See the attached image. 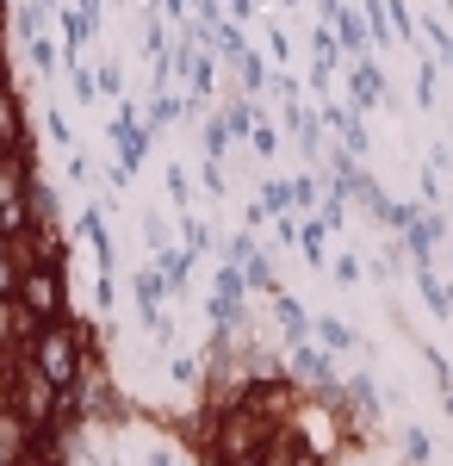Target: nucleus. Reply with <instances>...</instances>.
<instances>
[{"label": "nucleus", "mask_w": 453, "mask_h": 466, "mask_svg": "<svg viewBox=\"0 0 453 466\" xmlns=\"http://www.w3.org/2000/svg\"><path fill=\"white\" fill-rule=\"evenodd\" d=\"M25 360H32V367H44V380H50V386L75 392V386H81V373H87L81 329H75L69 318H63V323H37V336H32V349H25Z\"/></svg>", "instance_id": "f257e3e1"}, {"label": "nucleus", "mask_w": 453, "mask_h": 466, "mask_svg": "<svg viewBox=\"0 0 453 466\" xmlns=\"http://www.w3.org/2000/svg\"><path fill=\"white\" fill-rule=\"evenodd\" d=\"M6 404H13V410H19L37 435H44V430H56L63 386H50V380H44V367H32V360L19 355V360H13V373H6Z\"/></svg>", "instance_id": "f03ea898"}, {"label": "nucleus", "mask_w": 453, "mask_h": 466, "mask_svg": "<svg viewBox=\"0 0 453 466\" xmlns=\"http://www.w3.org/2000/svg\"><path fill=\"white\" fill-rule=\"evenodd\" d=\"M32 237V168L25 156H0V243Z\"/></svg>", "instance_id": "7ed1b4c3"}, {"label": "nucleus", "mask_w": 453, "mask_h": 466, "mask_svg": "<svg viewBox=\"0 0 453 466\" xmlns=\"http://www.w3.org/2000/svg\"><path fill=\"white\" fill-rule=\"evenodd\" d=\"M19 305H25L37 323H63V311H69V268L32 261L25 280H19Z\"/></svg>", "instance_id": "20e7f679"}, {"label": "nucleus", "mask_w": 453, "mask_h": 466, "mask_svg": "<svg viewBox=\"0 0 453 466\" xmlns=\"http://www.w3.org/2000/svg\"><path fill=\"white\" fill-rule=\"evenodd\" d=\"M32 448H37V430L0 398V466H25L32 461Z\"/></svg>", "instance_id": "39448f33"}, {"label": "nucleus", "mask_w": 453, "mask_h": 466, "mask_svg": "<svg viewBox=\"0 0 453 466\" xmlns=\"http://www.w3.org/2000/svg\"><path fill=\"white\" fill-rule=\"evenodd\" d=\"M379 100H391V87H385L379 63H373V56L348 63V106H354V112H367V106H379Z\"/></svg>", "instance_id": "423d86ee"}, {"label": "nucleus", "mask_w": 453, "mask_h": 466, "mask_svg": "<svg viewBox=\"0 0 453 466\" xmlns=\"http://www.w3.org/2000/svg\"><path fill=\"white\" fill-rule=\"evenodd\" d=\"M323 125H329V131L342 137V149H348V156H367V144H373V137H367V125H360V112H354L348 100L323 106Z\"/></svg>", "instance_id": "0eeeda50"}, {"label": "nucleus", "mask_w": 453, "mask_h": 466, "mask_svg": "<svg viewBox=\"0 0 453 466\" xmlns=\"http://www.w3.org/2000/svg\"><path fill=\"white\" fill-rule=\"evenodd\" d=\"M286 367H292L298 380H311L317 392H329V398H336V367H329V355H323V349H311V342H298Z\"/></svg>", "instance_id": "6e6552de"}, {"label": "nucleus", "mask_w": 453, "mask_h": 466, "mask_svg": "<svg viewBox=\"0 0 453 466\" xmlns=\"http://www.w3.org/2000/svg\"><path fill=\"white\" fill-rule=\"evenodd\" d=\"M75 237L100 255V274H112V230H106V206H87V212L75 218Z\"/></svg>", "instance_id": "1a4fd4ad"}, {"label": "nucleus", "mask_w": 453, "mask_h": 466, "mask_svg": "<svg viewBox=\"0 0 453 466\" xmlns=\"http://www.w3.org/2000/svg\"><path fill=\"white\" fill-rule=\"evenodd\" d=\"M329 25H336V37H342V56H348V63H360V56L373 50V32H367V13H354V6H342V13H336Z\"/></svg>", "instance_id": "9d476101"}, {"label": "nucleus", "mask_w": 453, "mask_h": 466, "mask_svg": "<svg viewBox=\"0 0 453 466\" xmlns=\"http://www.w3.org/2000/svg\"><path fill=\"white\" fill-rule=\"evenodd\" d=\"M25 106H19V87L0 100V156H25Z\"/></svg>", "instance_id": "9b49d317"}, {"label": "nucleus", "mask_w": 453, "mask_h": 466, "mask_svg": "<svg viewBox=\"0 0 453 466\" xmlns=\"http://www.w3.org/2000/svg\"><path fill=\"white\" fill-rule=\"evenodd\" d=\"M274 318H279V329H286V342H292V349L317 336V318L298 305V299H292V292H279V299H274Z\"/></svg>", "instance_id": "f8f14e48"}, {"label": "nucleus", "mask_w": 453, "mask_h": 466, "mask_svg": "<svg viewBox=\"0 0 453 466\" xmlns=\"http://www.w3.org/2000/svg\"><path fill=\"white\" fill-rule=\"evenodd\" d=\"M56 19H63V44H69V56H81V50L100 37V19H94V13H81V6H63Z\"/></svg>", "instance_id": "ddd939ff"}, {"label": "nucleus", "mask_w": 453, "mask_h": 466, "mask_svg": "<svg viewBox=\"0 0 453 466\" xmlns=\"http://www.w3.org/2000/svg\"><path fill=\"white\" fill-rule=\"evenodd\" d=\"M143 118H149L156 131H168V125H180V118H186V100H175L168 87H149V94H143Z\"/></svg>", "instance_id": "4468645a"}, {"label": "nucleus", "mask_w": 453, "mask_h": 466, "mask_svg": "<svg viewBox=\"0 0 453 466\" xmlns=\"http://www.w3.org/2000/svg\"><path fill=\"white\" fill-rule=\"evenodd\" d=\"M217 118H224V125H230V137H255V131H261V106H255V100H248V94H230V100H224V112H217Z\"/></svg>", "instance_id": "2eb2a0df"}, {"label": "nucleus", "mask_w": 453, "mask_h": 466, "mask_svg": "<svg viewBox=\"0 0 453 466\" xmlns=\"http://www.w3.org/2000/svg\"><path fill=\"white\" fill-rule=\"evenodd\" d=\"M417 292H422V305H428V311H435L441 323L453 318V287L441 280V274H435V268H417Z\"/></svg>", "instance_id": "dca6fc26"}, {"label": "nucleus", "mask_w": 453, "mask_h": 466, "mask_svg": "<svg viewBox=\"0 0 453 466\" xmlns=\"http://www.w3.org/2000/svg\"><path fill=\"white\" fill-rule=\"evenodd\" d=\"M317 342H323V355H354L360 349L354 323H342V318H317Z\"/></svg>", "instance_id": "f3484780"}, {"label": "nucleus", "mask_w": 453, "mask_h": 466, "mask_svg": "<svg viewBox=\"0 0 453 466\" xmlns=\"http://www.w3.org/2000/svg\"><path fill=\"white\" fill-rule=\"evenodd\" d=\"M206 50H217V56H224V63L237 69V63L248 56V37H243V25H237V19H224V25L211 32V44H206Z\"/></svg>", "instance_id": "a211bd4d"}, {"label": "nucleus", "mask_w": 453, "mask_h": 466, "mask_svg": "<svg viewBox=\"0 0 453 466\" xmlns=\"http://www.w3.org/2000/svg\"><path fill=\"white\" fill-rule=\"evenodd\" d=\"M298 255L317 261V268L329 261V224H323V218H305V230H298Z\"/></svg>", "instance_id": "6ab92c4d"}, {"label": "nucleus", "mask_w": 453, "mask_h": 466, "mask_svg": "<svg viewBox=\"0 0 453 466\" xmlns=\"http://www.w3.org/2000/svg\"><path fill=\"white\" fill-rule=\"evenodd\" d=\"M156 268L168 274V292H193V287H186V280H193V255H186V249H162V255H156Z\"/></svg>", "instance_id": "aec40b11"}, {"label": "nucleus", "mask_w": 453, "mask_h": 466, "mask_svg": "<svg viewBox=\"0 0 453 466\" xmlns=\"http://www.w3.org/2000/svg\"><path fill=\"white\" fill-rule=\"evenodd\" d=\"M237 75H243V94H248V100L274 87V75H267V56H261V50H248L243 63H237Z\"/></svg>", "instance_id": "412c9836"}, {"label": "nucleus", "mask_w": 453, "mask_h": 466, "mask_svg": "<svg viewBox=\"0 0 453 466\" xmlns=\"http://www.w3.org/2000/svg\"><path fill=\"white\" fill-rule=\"evenodd\" d=\"M211 287H217L211 299H224V305H243V299H248V274H243V268H230V261H224Z\"/></svg>", "instance_id": "4be33fe9"}, {"label": "nucleus", "mask_w": 453, "mask_h": 466, "mask_svg": "<svg viewBox=\"0 0 453 466\" xmlns=\"http://www.w3.org/2000/svg\"><path fill=\"white\" fill-rule=\"evenodd\" d=\"M230 144H237V137H230V125H224V118H206V131H199V156L224 162V156H230Z\"/></svg>", "instance_id": "5701e85b"}, {"label": "nucleus", "mask_w": 453, "mask_h": 466, "mask_svg": "<svg viewBox=\"0 0 453 466\" xmlns=\"http://www.w3.org/2000/svg\"><path fill=\"white\" fill-rule=\"evenodd\" d=\"M19 280H25V261L13 243H0V299H19Z\"/></svg>", "instance_id": "b1692460"}, {"label": "nucleus", "mask_w": 453, "mask_h": 466, "mask_svg": "<svg viewBox=\"0 0 453 466\" xmlns=\"http://www.w3.org/2000/svg\"><path fill=\"white\" fill-rule=\"evenodd\" d=\"M180 249H186V255H206L211 249V224H206V218L180 212Z\"/></svg>", "instance_id": "393cba45"}, {"label": "nucleus", "mask_w": 453, "mask_h": 466, "mask_svg": "<svg viewBox=\"0 0 453 466\" xmlns=\"http://www.w3.org/2000/svg\"><path fill=\"white\" fill-rule=\"evenodd\" d=\"M348 410H360V417H373V410H379V392H373V373H354L348 380Z\"/></svg>", "instance_id": "a878e982"}, {"label": "nucleus", "mask_w": 453, "mask_h": 466, "mask_svg": "<svg viewBox=\"0 0 453 466\" xmlns=\"http://www.w3.org/2000/svg\"><path fill=\"white\" fill-rule=\"evenodd\" d=\"M317 193H323V187H317V175H292V212L317 218V212H323V206H317Z\"/></svg>", "instance_id": "bb28decb"}, {"label": "nucleus", "mask_w": 453, "mask_h": 466, "mask_svg": "<svg viewBox=\"0 0 453 466\" xmlns=\"http://www.w3.org/2000/svg\"><path fill=\"white\" fill-rule=\"evenodd\" d=\"M243 274H248V292H267V299H279V280H274V261H267V255H255Z\"/></svg>", "instance_id": "cd10ccee"}, {"label": "nucleus", "mask_w": 453, "mask_h": 466, "mask_svg": "<svg viewBox=\"0 0 453 466\" xmlns=\"http://www.w3.org/2000/svg\"><path fill=\"white\" fill-rule=\"evenodd\" d=\"M261 206L274 218H286L292 212V180H261Z\"/></svg>", "instance_id": "c85d7f7f"}, {"label": "nucleus", "mask_w": 453, "mask_h": 466, "mask_svg": "<svg viewBox=\"0 0 453 466\" xmlns=\"http://www.w3.org/2000/svg\"><path fill=\"white\" fill-rule=\"evenodd\" d=\"M255 255H261V243H255V237H248V230H237V237H230V243H224V261H230V268H248V261H255Z\"/></svg>", "instance_id": "c756f323"}, {"label": "nucleus", "mask_w": 453, "mask_h": 466, "mask_svg": "<svg viewBox=\"0 0 453 466\" xmlns=\"http://www.w3.org/2000/svg\"><path fill=\"white\" fill-rule=\"evenodd\" d=\"M100 94H106V100H125V63H118V56H106V63H100Z\"/></svg>", "instance_id": "7c9ffc66"}, {"label": "nucleus", "mask_w": 453, "mask_h": 466, "mask_svg": "<svg viewBox=\"0 0 453 466\" xmlns=\"http://www.w3.org/2000/svg\"><path fill=\"white\" fill-rule=\"evenodd\" d=\"M162 180H168V199L186 212V206H193V180H186V168H180V162H168V175H162Z\"/></svg>", "instance_id": "2f4dec72"}, {"label": "nucleus", "mask_w": 453, "mask_h": 466, "mask_svg": "<svg viewBox=\"0 0 453 466\" xmlns=\"http://www.w3.org/2000/svg\"><path fill=\"white\" fill-rule=\"evenodd\" d=\"M75 100H81V106H94V100H106L100 94V69H75V87H69Z\"/></svg>", "instance_id": "473e14b6"}, {"label": "nucleus", "mask_w": 453, "mask_h": 466, "mask_svg": "<svg viewBox=\"0 0 453 466\" xmlns=\"http://www.w3.org/2000/svg\"><path fill=\"white\" fill-rule=\"evenodd\" d=\"M25 50H32V69L50 81V75H56V63H63V56H56V44H50V37H37V44H25Z\"/></svg>", "instance_id": "72a5a7b5"}, {"label": "nucleus", "mask_w": 453, "mask_h": 466, "mask_svg": "<svg viewBox=\"0 0 453 466\" xmlns=\"http://www.w3.org/2000/svg\"><path fill=\"white\" fill-rule=\"evenodd\" d=\"M279 144H286V131H274L267 118H261V131L248 137V149H255V156H279Z\"/></svg>", "instance_id": "f704fd0d"}, {"label": "nucleus", "mask_w": 453, "mask_h": 466, "mask_svg": "<svg viewBox=\"0 0 453 466\" xmlns=\"http://www.w3.org/2000/svg\"><path fill=\"white\" fill-rule=\"evenodd\" d=\"M44 131H50V144H63V149L75 144V131H69V112H56V106L44 112Z\"/></svg>", "instance_id": "c9c22d12"}, {"label": "nucleus", "mask_w": 453, "mask_h": 466, "mask_svg": "<svg viewBox=\"0 0 453 466\" xmlns=\"http://www.w3.org/2000/svg\"><path fill=\"white\" fill-rule=\"evenodd\" d=\"M329 274H336V287H360V255H336Z\"/></svg>", "instance_id": "e433bc0d"}, {"label": "nucleus", "mask_w": 453, "mask_h": 466, "mask_svg": "<svg viewBox=\"0 0 453 466\" xmlns=\"http://www.w3.org/2000/svg\"><path fill=\"white\" fill-rule=\"evenodd\" d=\"M199 180H206V193H211V199H224V193H230V187H224V162H211V156L199 162Z\"/></svg>", "instance_id": "4c0bfd02"}, {"label": "nucleus", "mask_w": 453, "mask_h": 466, "mask_svg": "<svg viewBox=\"0 0 453 466\" xmlns=\"http://www.w3.org/2000/svg\"><path fill=\"white\" fill-rule=\"evenodd\" d=\"M385 13H391V32H398V37H417V19H410L404 0H385Z\"/></svg>", "instance_id": "58836bf2"}, {"label": "nucleus", "mask_w": 453, "mask_h": 466, "mask_svg": "<svg viewBox=\"0 0 453 466\" xmlns=\"http://www.w3.org/2000/svg\"><path fill=\"white\" fill-rule=\"evenodd\" d=\"M404 461L428 466V435H422V430H404Z\"/></svg>", "instance_id": "ea45409f"}, {"label": "nucleus", "mask_w": 453, "mask_h": 466, "mask_svg": "<svg viewBox=\"0 0 453 466\" xmlns=\"http://www.w3.org/2000/svg\"><path fill=\"white\" fill-rule=\"evenodd\" d=\"M168 373H175V386H199V360H186V355L168 360Z\"/></svg>", "instance_id": "a19ab883"}, {"label": "nucleus", "mask_w": 453, "mask_h": 466, "mask_svg": "<svg viewBox=\"0 0 453 466\" xmlns=\"http://www.w3.org/2000/svg\"><path fill=\"white\" fill-rule=\"evenodd\" d=\"M417 106H435V63L417 69Z\"/></svg>", "instance_id": "79ce46f5"}, {"label": "nucleus", "mask_w": 453, "mask_h": 466, "mask_svg": "<svg viewBox=\"0 0 453 466\" xmlns=\"http://www.w3.org/2000/svg\"><path fill=\"white\" fill-rule=\"evenodd\" d=\"M422 32L435 37V50H441V63H453V32H448V25H441V19H428Z\"/></svg>", "instance_id": "37998d69"}, {"label": "nucleus", "mask_w": 453, "mask_h": 466, "mask_svg": "<svg viewBox=\"0 0 453 466\" xmlns=\"http://www.w3.org/2000/svg\"><path fill=\"white\" fill-rule=\"evenodd\" d=\"M69 180H75V187H87V180H94V162H87L81 149H69Z\"/></svg>", "instance_id": "c03bdc74"}, {"label": "nucleus", "mask_w": 453, "mask_h": 466, "mask_svg": "<svg viewBox=\"0 0 453 466\" xmlns=\"http://www.w3.org/2000/svg\"><path fill=\"white\" fill-rule=\"evenodd\" d=\"M267 56H274V63H286V56H292V37L279 32V25H274V32H267Z\"/></svg>", "instance_id": "a18cd8bd"}, {"label": "nucleus", "mask_w": 453, "mask_h": 466, "mask_svg": "<svg viewBox=\"0 0 453 466\" xmlns=\"http://www.w3.org/2000/svg\"><path fill=\"white\" fill-rule=\"evenodd\" d=\"M230 19H237V25H248V19H255V0H230Z\"/></svg>", "instance_id": "49530a36"}, {"label": "nucleus", "mask_w": 453, "mask_h": 466, "mask_svg": "<svg viewBox=\"0 0 453 466\" xmlns=\"http://www.w3.org/2000/svg\"><path fill=\"white\" fill-rule=\"evenodd\" d=\"M75 6H81V13H94V19L106 13V0H75Z\"/></svg>", "instance_id": "de8ad7c7"}, {"label": "nucleus", "mask_w": 453, "mask_h": 466, "mask_svg": "<svg viewBox=\"0 0 453 466\" xmlns=\"http://www.w3.org/2000/svg\"><path fill=\"white\" fill-rule=\"evenodd\" d=\"M6 94H13V75H6V63H0V100H6Z\"/></svg>", "instance_id": "09e8293b"}, {"label": "nucleus", "mask_w": 453, "mask_h": 466, "mask_svg": "<svg viewBox=\"0 0 453 466\" xmlns=\"http://www.w3.org/2000/svg\"><path fill=\"white\" fill-rule=\"evenodd\" d=\"M441 398H448V410H453V386H448V392H441Z\"/></svg>", "instance_id": "8fccbe9b"}, {"label": "nucleus", "mask_w": 453, "mask_h": 466, "mask_svg": "<svg viewBox=\"0 0 453 466\" xmlns=\"http://www.w3.org/2000/svg\"><path fill=\"white\" fill-rule=\"evenodd\" d=\"M279 6H298V0H279Z\"/></svg>", "instance_id": "3c124183"}, {"label": "nucleus", "mask_w": 453, "mask_h": 466, "mask_svg": "<svg viewBox=\"0 0 453 466\" xmlns=\"http://www.w3.org/2000/svg\"><path fill=\"white\" fill-rule=\"evenodd\" d=\"M175 466H186V461H175Z\"/></svg>", "instance_id": "603ef678"}, {"label": "nucleus", "mask_w": 453, "mask_h": 466, "mask_svg": "<svg viewBox=\"0 0 453 466\" xmlns=\"http://www.w3.org/2000/svg\"><path fill=\"white\" fill-rule=\"evenodd\" d=\"M25 466H37V461H25Z\"/></svg>", "instance_id": "864d4df0"}]
</instances>
